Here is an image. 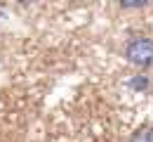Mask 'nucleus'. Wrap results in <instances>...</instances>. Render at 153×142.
Wrapping results in <instances>:
<instances>
[{
  "mask_svg": "<svg viewBox=\"0 0 153 142\" xmlns=\"http://www.w3.org/2000/svg\"><path fill=\"white\" fill-rule=\"evenodd\" d=\"M130 142H153V125H144L132 135Z\"/></svg>",
  "mask_w": 153,
  "mask_h": 142,
  "instance_id": "obj_2",
  "label": "nucleus"
},
{
  "mask_svg": "<svg viewBox=\"0 0 153 142\" xmlns=\"http://www.w3.org/2000/svg\"><path fill=\"white\" fill-rule=\"evenodd\" d=\"M125 59L139 66V69H149L153 66V41L146 36H137L125 45Z\"/></svg>",
  "mask_w": 153,
  "mask_h": 142,
  "instance_id": "obj_1",
  "label": "nucleus"
},
{
  "mask_svg": "<svg viewBox=\"0 0 153 142\" xmlns=\"http://www.w3.org/2000/svg\"><path fill=\"white\" fill-rule=\"evenodd\" d=\"M123 10H134V7H146V2H120Z\"/></svg>",
  "mask_w": 153,
  "mask_h": 142,
  "instance_id": "obj_4",
  "label": "nucleus"
},
{
  "mask_svg": "<svg viewBox=\"0 0 153 142\" xmlns=\"http://www.w3.org/2000/svg\"><path fill=\"white\" fill-rule=\"evenodd\" d=\"M130 85L137 88V90H146V88H149V78H146V76H137V78L130 81Z\"/></svg>",
  "mask_w": 153,
  "mask_h": 142,
  "instance_id": "obj_3",
  "label": "nucleus"
}]
</instances>
